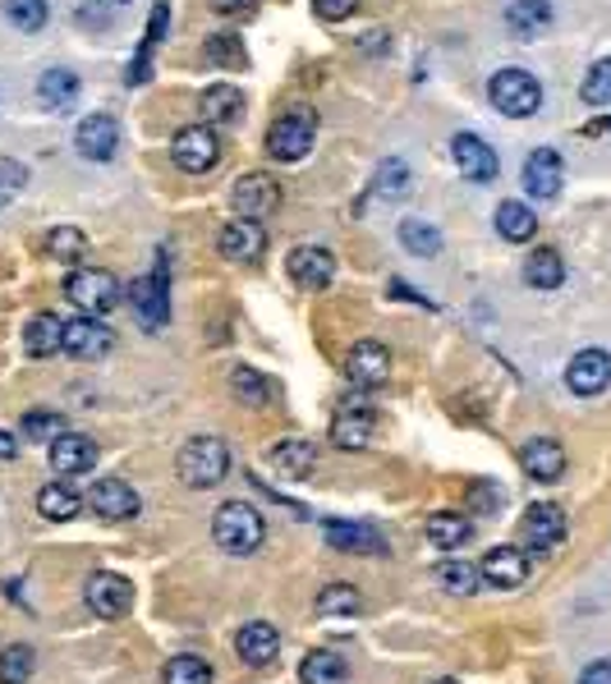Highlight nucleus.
Here are the masks:
<instances>
[{
  "mask_svg": "<svg viewBox=\"0 0 611 684\" xmlns=\"http://www.w3.org/2000/svg\"><path fill=\"white\" fill-rule=\"evenodd\" d=\"M115 350V331L97 318H70L65 322V354L83 359V363H97Z\"/></svg>",
  "mask_w": 611,
  "mask_h": 684,
  "instance_id": "nucleus-15",
  "label": "nucleus"
},
{
  "mask_svg": "<svg viewBox=\"0 0 611 684\" xmlns=\"http://www.w3.org/2000/svg\"><path fill=\"white\" fill-rule=\"evenodd\" d=\"M584 134H611V120H598V124H589Z\"/></svg>",
  "mask_w": 611,
  "mask_h": 684,
  "instance_id": "nucleus-54",
  "label": "nucleus"
},
{
  "mask_svg": "<svg viewBox=\"0 0 611 684\" xmlns=\"http://www.w3.org/2000/svg\"><path fill=\"white\" fill-rule=\"evenodd\" d=\"M497 235L501 239H510V243H529L534 235H538V216H534V207H525V203H501L497 207Z\"/></svg>",
  "mask_w": 611,
  "mask_h": 684,
  "instance_id": "nucleus-34",
  "label": "nucleus"
},
{
  "mask_svg": "<svg viewBox=\"0 0 611 684\" xmlns=\"http://www.w3.org/2000/svg\"><path fill=\"white\" fill-rule=\"evenodd\" d=\"M207 60H211V65H226V70H244V65H249V55H244L239 38H230V33L207 42Z\"/></svg>",
  "mask_w": 611,
  "mask_h": 684,
  "instance_id": "nucleus-47",
  "label": "nucleus"
},
{
  "mask_svg": "<svg viewBox=\"0 0 611 684\" xmlns=\"http://www.w3.org/2000/svg\"><path fill=\"white\" fill-rule=\"evenodd\" d=\"M433 684H460V680H433Z\"/></svg>",
  "mask_w": 611,
  "mask_h": 684,
  "instance_id": "nucleus-55",
  "label": "nucleus"
},
{
  "mask_svg": "<svg viewBox=\"0 0 611 684\" xmlns=\"http://www.w3.org/2000/svg\"><path fill=\"white\" fill-rule=\"evenodd\" d=\"M166 14H170L166 6H152V28H147V46L166 38ZM147 46H143V51H147Z\"/></svg>",
  "mask_w": 611,
  "mask_h": 684,
  "instance_id": "nucleus-51",
  "label": "nucleus"
},
{
  "mask_svg": "<svg viewBox=\"0 0 611 684\" xmlns=\"http://www.w3.org/2000/svg\"><path fill=\"white\" fill-rule=\"evenodd\" d=\"M211 538L226 556H253L267 538V524L249 501H226L211 515Z\"/></svg>",
  "mask_w": 611,
  "mask_h": 684,
  "instance_id": "nucleus-2",
  "label": "nucleus"
},
{
  "mask_svg": "<svg viewBox=\"0 0 611 684\" xmlns=\"http://www.w3.org/2000/svg\"><path fill=\"white\" fill-rule=\"evenodd\" d=\"M579 684H611V662H593V666H584Z\"/></svg>",
  "mask_w": 611,
  "mask_h": 684,
  "instance_id": "nucleus-52",
  "label": "nucleus"
},
{
  "mask_svg": "<svg viewBox=\"0 0 611 684\" xmlns=\"http://www.w3.org/2000/svg\"><path fill=\"white\" fill-rule=\"evenodd\" d=\"M51 469L65 474V478L93 474L97 469V442L83 437V432H60V437L51 442Z\"/></svg>",
  "mask_w": 611,
  "mask_h": 684,
  "instance_id": "nucleus-19",
  "label": "nucleus"
},
{
  "mask_svg": "<svg viewBox=\"0 0 611 684\" xmlns=\"http://www.w3.org/2000/svg\"><path fill=\"white\" fill-rule=\"evenodd\" d=\"M611 382V354L607 350H579L566 367V386L574 395H602Z\"/></svg>",
  "mask_w": 611,
  "mask_h": 684,
  "instance_id": "nucleus-21",
  "label": "nucleus"
},
{
  "mask_svg": "<svg viewBox=\"0 0 611 684\" xmlns=\"http://www.w3.org/2000/svg\"><path fill=\"white\" fill-rule=\"evenodd\" d=\"M38 97H42V106L46 111H70L74 102H79V74L74 70H46L42 74V83H38Z\"/></svg>",
  "mask_w": 611,
  "mask_h": 684,
  "instance_id": "nucleus-33",
  "label": "nucleus"
},
{
  "mask_svg": "<svg viewBox=\"0 0 611 684\" xmlns=\"http://www.w3.org/2000/svg\"><path fill=\"white\" fill-rule=\"evenodd\" d=\"M345 377L359 391L382 386L391 377V350L382 345V340H359V345H350V354H345Z\"/></svg>",
  "mask_w": 611,
  "mask_h": 684,
  "instance_id": "nucleus-13",
  "label": "nucleus"
},
{
  "mask_svg": "<svg viewBox=\"0 0 611 684\" xmlns=\"http://www.w3.org/2000/svg\"><path fill=\"white\" fill-rule=\"evenodd\" d=\"M437 583L446 588L451 598H469V593H478L483 574H478L474 566H465V561H442V566H437Z\"/></svg>",
  "mask_w": 611,
  "mask_h": 684,
  "instance_id": "nucleus-41",
  "label": "nucleus"
},
{
  "mask_svg": "<svg viewBox=\"0 0 611 684\" xmlns=\"http://www.w3.org/2000/svg\"><path fill=\"white\" fill-rule=\"evenodd\" d=\"M373 432H377V414L363 400H345L331 418V446L335 450H363L373 442Z\"/></svg>",
  "mask_w": 611,
  "mask_h": 684,
  "instance_id": "nucleus-11",
  "label": "nucleus"
},
{
  "mask_svg": "<svg viewBox=\"0 0 611 684\" xmlns=\"http://www.w3.org/2000/svg\"><path fill=\"white\" fill-rule=\"evenodd\" d=\"M487 97H493V106L510 120H525L542 106V83L529 74V70H497L493 83H487Z\"/></svg>",
  "mask_w": 611,
  "mask_h": 684,
  "instance_id": "nucleus-5",
  "label": "nucleus"
},
{
  "mask_svg": "<svg viewBox=\"0 0 611 684\" xmlns=\"http://www.w3.org/2000/svg\"><path fill=\"white\" fill-rule=\"evenodd\" d=\"M230 391L239 404H253V410H262V404L277 400V386H271V377H262V372L253 367H235L230 372Z\"/></svg>",
  "mask_w": 611,
  "mask_h": 684,
  "instance_id": "nucleus-36",
  "label": "nucleus"
},
{
  "mask_svg": "<svg viewBox=\"0 0 611 684\" xmlns=\"http://www.w3.org/2000/svg\"><path fill=\"white\" fill-rule=\"evenodd\" d=\"M211 10L226 14V19H239V14H253L258 0H211Z\"/></svg>",
  "mask_w": 611,
  "mask_h": 684,
  "instance_id": "nucleus-50",
  "label": "nucleus"
},
{
  "mask_svg": "<svg viewBox=\"0 0 611 684\" xmlns=\"http://www.w3.org/2000/svg\"><path fill=\"white\" fill-rule=\"evenodd\" d=\"M290 276L303 286V290H322L331 286V276H335V258H331V248L322 243H303L290 253Z\"/></svg>",
  "mask_w": 611,
  "mask_h": 684,
  "instance_id": "nucleus-25",
  "label": "nucleus"
},
{
  "mask_svg": "<svg viewBox=\"0 0 611 684\" xmlns=\"http://www.w3.org/2000/svg\"><path fill=\"white\" fill-rule=\"evenodd\" d=\"M46 253L55 262H79L87 253V235L79 226H55V230H46Z\"/></svg>",
  "mask_w": 611,
  "mask_h": 684,
  "instance_id": "nucleus-40",
  "label": "nucleus"
},
{
  "mask_svg": "<svg viewBox=\"0 0 611 684\" xmlns=\"http://www.w3.org/2000/svg\"><path fill=\"white\" fill-rule=\"evenodd\" d=\"M87 501L70 487V483H46L42 491H38V515L42 519H51V524H70V519H79V510H83Z\"/></svg>",
  "mask_w": 611,
  "mask_h": 684,
  "instance_id": "nucleus-31",
  "label": "nucleus"
},
{
  "mask_svg": "<svg viewBox=\"0 0 611 684\" xmlns=\"http://www.w3.org/2000/svg\"><path fill=\"white\" fill-rule=\"evenodd\" d=\"M277 652H281V634H277V625H267V620H249V625L235 630V657L249 671L271 666Z\"/></svg>",
  "mask_w": 611,
  "mask_h": 684,
  "instance_id": "nucleus-16",
  "label": "nucleus"
},
{
  "mask_svg": "<svg viewBox=\"0 0 611 684\" xmlns=\"http://www.w3.org/2000/svg\"><path fill=\"white\" fill-rule=\"evenodd\" d=\"M322 533L335 551H350V556H386V538L382 528L373 524H359V519H327Z\"/></svg>",
  "mask_w": 611,
  "mask_h": 684,
  "instance_id": "nucleus-17",
  "label": "nucleus"
},
{
  "mask_svg": "<svg viewBox=\"0 0 611 684\" xmlns=\"http://www.w3.org/2000/svg\"><path fill=\"white\" fill-rule=\"evenodd\" d=\"M359 611H363V598L350 583H327L318 593V615H359Z\"/></svg>",
  "mask_w": 611,
  "mask_h": 684,
  "instance_id": "nucleus-42",
  "label": "nucleus"
},
{
  "mask_svg": "<svg viewBox=\"0 0 611 684\" xmlns=\"http://www.w3.org/2000/svg\"><path fill=\"white\" fill-rule=\"evenodd\" d=\"M405 194H410V166L405 162H382L373 198H405Z\"/></svg>",
  "mask_w": 611,
  "mask_h": 684,
  "instance_id": "nucleus-44",
  "label": "nucleus"
},
{
  "mask_svg": "<svg viewBox=\"0 0 611 684\" xmlns=\"http://www.w3.org/2000/svg\"><path fill=\"white\" fill-rule=\"evenodd\" d=\"M130 303L138 308V322L147 331H162L170 318V281H166V258H157V271L138 276L130 286Z\"/></svg>",
  "mask_w": 611,
  "mask_h": 684,
  "instance_id": "nucleus-7",
  "label": "nucleus"
},
{
  "mask_svg": "<svg viewBox=\"0 0 611 684\" xmlns=\"http://www.w3.org/2000/svg\"><path fill=\"white\" fill-rule=\"evenodd\" d=\"M162 684H211V666L194 652H179L162 666Z\"/></svg>",
  "mask_w": 611,
  "mask_h": 684,
  "instance_id": "nucleus-39",
  "label": "nucleus"
},
{
  "mask_svg": "<svg viewBox=\"0 0 611 684\" xmlns=\"http://www.w3.org/2000/svg\"><path fill=\"white\" fill-rule=\"evenodd\" d=\"M83 602L97 620H125L134 611V583L115 570H97L83 583Z\"/></svg>",
  "mask_w": 611,
  "mask_h": 684,
  "instance_id": "nucleus-6",
  "label": "nucleus"
},
{
  "mask_svg": "<svg viewBox=\"0 0 611 684\" xmlns=\"http://www.w3.org/2000/svg\"><path fill=\"white\" fill-rule=\"evenodd\" d=\"M299 684H350V662L335 647H313L299 662Z\"/></svg>",
  "mask_w": 611,
  "mask_h": 684,
  "instance_id": "nucleus-29",
  "label": "nucleus"
},
{
  "mask_svg": "<svg viewBox=\"0 0 611 684\" xmlns=\"http://www.w3.org/2000/svg\"><path fill=\"white\" fill-rule=\"evenodd\" d=\"M313 10H318V19L335 23V19H350L359 10V0H313Z\"/></svg>",
  "mask_w": 611,
  "mask_h": 684,
  "instance_id": "nucleus-49",
  "label": "nucleus"
},
{
  "mask_svg": "<svg viewBox=\"0 0 611 684\" xmlns=\"http://www.w3.org/2000/svg\"><path fill=\"white\" fill-rule=\"evenodd\" d=\"M519 538H525L529 551H557L566 542V510L557 501H534L519 519Z\"/></svg>",
  "mask_w": 611,
  "mask_h": 684,
  "instance_id": "nucleus-9",
  "label": "nucleus"
},
{
  "mask_svg": "<svg viewBox=\"0 0 611 684\" xmlns=\"http://www.w3.org/2000/svg\"><path fill=\"white\" fill-rule=\"evenodd\" d=\"M6 19L14 28H23V33H38V28H46V19H51V6L46 0H6Z\"/></svg>",
  "mask_w": 611,
  "mask_h": 684,
  "instance_id": "nucleus-43",
  "label": "nucleus"
},
{
  "mask_svg": "<svg viewBox=\"0 0 611 684\" xmlns=\"http://www.w3.org/2000/svg\"><path fill=\"white\" fill-rule=\"evenodd\" d=\"M267 464L286 478H309L313 464H318V446L309 437H281L277 446L267 450Z\"/></svg>",
  "mask_w": 611,
  "mask_h": 684,
  "instance_id": "nucleus-27",
  "label": "nucleus"
},
{
  "mask_svg": "<svg viewBox=\"0 0 611 684\" xmlns=\"http://www.w3.org/2000/svg\"><path fill=\"white\" fill-rule=\"evenodd\" d=\"M33 666H38V652L28 647V643L0 647V684H28Z\"/></svg>",
  "mask_w": 611,
  "mask_h": 684,
  "instance_id": "nucleus-38",
  "label": "nucleus"
},
{
  "mask_svg": "<svg viewBox=\"0 0 611 684\" xmlns=\"http://www.w3.org/2000/svg\"><path fill=\"white\" fill-rule=\"evenodd\" d=\"M23 437L28 442H55L60 432H65V418L60 414H51V410H33V414H23Z\"/></svg>",
  "mask_w": 611,
  "mask_h": 684,
  "instance_id": "nucleus-45",
  "label": "nucleus"
},
{
  "mask_svg": "<svg viewBox=\"0 0 611 684\" xmlns=\"http://www.w3.org/2000/svg\"><path fill=\"white\" fill-rule=\"evenodd\" d=\"M566 184V162L557 147H534L529 162H525V194L538 203H552Z\"/></svg>",
  "mask_w": 611,
  "mask_h": 684,
  "instance_id": "nucleus-12",
  "label": "nucleus"
},
{
  "mask_svg": "<svg viewBox=\"0 0 611 684\" xmlns=\"http://www.w3.org/2000/svg\"><path fill=\"white\" fill-rule=\"evenodd\" d=\"M23 350H28V359H55L65 350V322L55 313H33L23 322Z\"/></svg>",
  "mask_w": 611,
  "mask_h": 684,
  "instance_id": "nucleus-26",
  "label": "nucleus"
},
{
  "mask_svg": "<svg viewBox=\"0 0 611 684\" xmlns=\"http://www.w3.org/2000/svg\"><path fill=\"white\" fill-rule=\"evenodd\" d=\"M547 23H552V6H547V0H510V10H506L510 38L534 42L547 33Z\"/></svg>",
  "mask_w": 611,
  "mask_h": 684,
  "instance_id": "nucleus-28",
  "label": "nucleus"
},
{
  "mask_svg": "<svg viewBox=\"0 0 611 684\" xmlns=\"http://www.w3.org/2000/svg\"><path fill=\"white\" fill-rule=\"evenodd\" d=\"M230 464L235 459H230V446L221 437H189L185 450H179V459H175V474H179V483H185V487L207 491V487L226 483Z\"/></svg>",
  "mask_w": 611,
  "mask_h": 684,
  "instance_id": "nucleus-1",
  "label": "nucleus"
},
{
  "mask_svg": "<svg viewBox=\"0 0 611 684\" xmlns=\"http://www.w3.org/2000/svg\"><path fill=\"white\" fill-rule=\"evenodd\" d=\"M65 294H70V303L79 308L83 318H102V313H111L120 299H125V290H120L115 276L97 271V267H74L65 276Z\"/></svg>",
  "mask_w": 611,
  "mask_h": 684,
  "instance_id": "nucleus-4",
  "label": "nucleus"
},
{
  "mask_svg": "<svg viewBox=\"0 0 611 684\" xmlns=\"http://www.w3.org/2000/svg\"><path fill=\"white\" fill-rule=\"evenodd\" d=\"M217 248L230 262H258L267 253V230H262V221H244V216H235L230 226H221Z\"/></svg>",
  "mask_w": 611,
  "mask_h": 684,
  "instance_id": "nucleus-20",
  "label": "nucleus"
},
{
  "mask_svg": "<svg viewBox=\"0 0 611 684\" xmlns=\"http://www.w3.org/2000/svg\"><path fill=\"white\" fill-rule=\"evenodd\" d=\"M74 147L87 162H111L115 147H120V124L111 115H87L79 124V134H74Z\"/></svg>",
  "mask_w": 611,
  "mask_h": 684,
  "instance_id": "nucleus-24",
  "label": "nucleus"
},
{
  "mask_svg": "<svg viewBox=\"0 0 611 684\" xmlns=\"http://www.w3.org/2000/svg\"><path fill=\"white\" fill-rule=\"evenodd\" d=\"M469 538H474V524H469V515L437 510L433 519H427V542H433L437 551H460Z\"/></svg>",
  "mask_w": 611,
  "mask_h": 684,
  "instance_id": "nucleus-30",
  "label": "nucleus"
},
{
  "mask_svg": "<svg viewBox=\"0 0 611 684\" xmlns=\"http://www.w3.org/2000/svg\"><path fill=\"white\" fill-rule=\"evenodd\" d=\"M401 243L410 248L414 258H437L442 253V230L418 221V216H405V221H401Z\"/></svg>",
  "mask_w": 611,
  "mask_h": 684,
  "instance_id": "nucleus-37",
  "label": "nucleus"
},
{
  "mask_svg": "<svg viewBox=\"0 0 611 684\" xmlns=\"http://www.w3.org/2000/svg\"><path fill=\"white\" fill-rule=\"evenodd\" d=\"M83 501H87V510H93L97 519L120 524V519H134V515H138V501H143V496H138L125 478H102V483H93V491H87Z\"/></svg>",
  "mask_w": 611,
  "mask_h": 684,
  "instance_id": "nucleus-14",
  "label": "nucleus"
},
{
  "mask_svg": "<svg viewBox=\"0 0 611 684\" xmlns=\"http://www.w3.org/2000/svg\"><path fill=\"white\" fill-rule=\"evenodd\" d=\"M478 574L493 588H519L529 579V556H525V547H493L483 556Z\"/></svg>",
  "mask_w": 611,
  "mask_h": 684,
  "instance_id": "nucleus-23",
  "label": "nucleus"
},
{
  "mask_svg": "<svg viewBox=\"0 0 611 684\" xmlns=\"http://www.w3.org/2000/svg\"><path fill=\"white\" fill-rule=\"evenodd\" d=\"M230 207L244 216V221H262V216H271L281 207V184L271 175H262V170L244 175V179H235V189H230Z\"/></svg>",
  "mask_w": 611,
  "mask_h": 684,
  "instance_id": "nucleus-10",
  "label": "nucleus"
},
{
  "mask_svg": "<svg viewBox=\"0 0 611 684\" xmlns=\"http://www.w3.org/2000/svg\"><path fill=\"white\" fill-rule=\"evenodd\" d=\"M519 464H525V474L534 483H561L566 450H561L557 437H534V442H525V450H519Z\"/></svg>",
  "mask_w": 611,
  "mask_h": 684,
  "instance_id": "nucleus-22",
  "label": "nucleus"
},
{
  "mask_svg": "<svg viewBox=\"0 0 611 684\" xmlns=\"http://www.w3.org/2000/svg\"><path fill=\"white\" fill-rule=\"evenodd\" d=\"M28 189V170L14 157H0V207H10Z\"/></svg>",
  "mask_w": 611,
  "mask_h": 684,
  "instance_id": "nucleus-48",
  "label": "nucleus"
},
{
  "mask_svg": "<svg viewBox=\"0 0 611 684\" xmlns=\"http://www.w3.org/2000/svg\"><path fill=\"white\" fill-rule=\"evenodd\" d=\"M579 97L589 106H611V60H598V65L584 74V87H579Z\"/></svg>",
  "mask_w": 611,
  "mask_h": 684,
  "instance_id": "nucleus-46",
  "label": "nucleus"
},
{
  "mask_svg": "<svg viewBox=\"0 0 611 684\" xmlns=\"http://www.w3.org/2000/svg\"><path fill=\"white\" fill-rule=\"evenodd\" d=\"M451 157H455V170H460L465 179H474V184H493L497 179V152L487 147L478 134H455L451 138Z\"/></svg>",
  "mask_w": 611,
  "mask_h": 684,
  "instance_id": "nucleus-18",
  "label": "nucleus"
},
{
  "mask_svg": "<svg viewBox=\"0 0 611 684\" xmlns=\"http://www.w3.org/2000/svg\"><path fill=\"white\" fill-rule=\"evenodd\" d=\"M525 281L534 290H557L566 281V262H561L557 248H534L529 262H525Z\"/></svg>",
  "mask_w": 611,
  "mask_h": 684,
  "instance_id": "nucleus-35",
  "label": "nucleus"
},
{
  "mask_svg": "<svg viewBox=\"0 0 611 684\" xmlns=\"http://www.w3.org/2000/svg\"><path fill=\"white\" fill-rule=\"evenodd\" d=\"M198 111H203L207 124H235L244 115V92L230 87V83H217V87H207L198 97Z\"/></svg>",
  "mask_w": 611,
  "mask_h": 684,
  "instance_id": "nucleus-32",
  "label": "nucleus"
},
{
  "mask_svg": "<svg viewBox=\"0 0 611 684\" xmlns=\"http://www.w3.org/2000/svg\"><path fill=\"white\" fill-rule=\"evenodd\" d=\"M170 157H175L179 170L203 175V170L217 166V157H221V138H217V129H211V124H189V129H179V134H175Z\"/></svg>",
  "mask_w": 611,
  "mask_h": 684,
  "instance_id": "nucleus-8",
  "label": "nucleus"
},
{
  "mask_svg": "<svg viewBox=\"0 0 611 684\" xmlns=\"http://www.w3.org/2000/svg\"><path fill=\"white\" fill-rule=\"evenodd\" d=\"M115 6H130V0H115Z\"/></svg>",
  "mask_w": 611,
  "mask_h": 684,
  "instance_id": "nucleus-56",
  "label": "nucleus"
},
{
  "mask_svg": "<svg viewBox=\"0 0 611 684\" xmlns=\"http://www.w3.org/2000/svg\"><path fill=\"white\" fill-rule=\"evenodd\" d=\"M14 450H19V442L10 437V432H0V459H14Z\"/></svg>",
  "mask_w": 611,
  "mask_h": 684,
  "instance_id": "nucleus-53",
  "label": "nucleus"
},
{
  "mask_svg": "<svg viewBox=\"0 0 611 684\" xmlns=\"http://www.w3.org/2000/svg\"><path fill=\"white\" fill-rule=\"evenodd\" d=\"M318 143V115L309 106H290L286 115L271 120V129H267V157L271 162H303L313 152Z\"/></svg>",
  "mask_w": 611,
  "mask_h": 684,
  "instance_id": "nucleus-3",
  "label": "nucleus"
}]
</instances>
